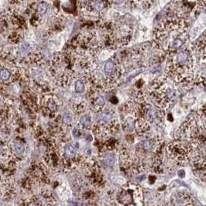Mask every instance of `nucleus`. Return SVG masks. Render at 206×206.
<instances>
[{"label": "nucleus", "mask_w": 206, "mask_h": 206, "mask_svg": "<svg viewBox=\"0 0 206 206\" xmlns=\"http://www.w3.org/2000/svg\"><path fill=\"white\" fill-rule=\"evenodd\" d=\"M91 117L88 115H82L80 119V124L83 127H89L91 126Z\"/></svg>", "instance_id": "8"}, {"label": "nucleus", "mask_w": 206, "mask_h": 206, "mask_svg": "<svg viewBox=\"0 0 206 206\" xmlns=\"http://www.w3.org/2000/svg\"><path fill=\"white\" fill-rule=\"evenodd\" d=\"M113 1H114L116 4H122V3L124 2V0H113Z\"/></svg>", "instance_id": "17"}, {"label": "nucleus", "mask_w": 206, "mask_h": 206, "mask_svg": "<svg viewBox=\"0 0 206 206\" xmlns=\"http://www.w3.org/2000/svg\"><path fill=\"white\" fill-rule=\"evenodd\" d=\"M95 104H96V105H97L99 108H103L105 105V100H104V99H103L102 97L97 98L96 101H95Z\"/></svg>", "instance_id": "14"}, {"label": "nucleus", "mask_w": 206, "mask_h": 206, "mask_svg": "<svg viewBox=\"0 0 206 206\" xmlns=\"http://www.w3.org/2000/svg\"><path fill=\"white\" fill-rule=\"evenodd\" d=\"M168 152L171 157H173L178 161H183L189 157L191 150L189 148L184 147L179 142H175L171 143L168 147Z\"/></svg>", "instance_id": "4"}, {"label": "nucleus", "mask_w": 206, "mask_h": 206, "mask_svg": "<svg viewBox=\"0 0 206 206\" xmlns=\"http://www.w3.org/2000/svg\"><path fill=\"white\" fill-rule=\"evenodd\" d=\"M205 61V63L203 65V67H202V72L198 73L197 80L199 81L202 85H206V58H203Z\"/></svg>", "instance_id": "6"}, {"label": "nucleus", "mask_w": 206, "mask_h": 206, "mask_svg": "<svg viewBox=\"0 0 206 206\" xmlns=\"http://www.w3.org/2000/svg\"><path fill=\"white\" fill-rule=\"evenodd\" d=\"M115 157L112 154H107L105 155V157L103 159V163L105 166L107 167H112L115 164Z\"/></svg>", "instance_id": "9"}, {"label": "nucleus", "mask_w": 206, "mask_h": 206, "mask_svg": "<svg viewBox=\"0 0 206 206\" xmlns=\"http://www.w3.org/2000/svg\"><path fill=\"white\" fill-rule=\"evenodd\" d=\"M2 151H3V149H2V146H0V154H1V153H2Z\"/></svg>", "instance_id": "18"}, {"label": "nucleus", "mask_w": 206, "mask_h": 206, "mask_svg": "<svg viewBox=\"0 0 206 206\" xmlns=\"http://www.w3.org/2000/svg\"><path fill=\"white\" fill-rule=\"evenodd\" d=\"M14 147H15V150L18 153H23L24 152V147L21 143H16Z\"/></svg>", "instance_id": "15"}, {"label": "nucleus", "mask_w": 206, "mask_h": 206, "mask_svg": "<svg viewBox=\"0 0 206 206\" xmlns=\"http://www.w3.org/2000/svg\"><path fill=\"white\" fill-rule=\"evenodd\" d=\"M75 89L77 93H82L85 91V84L80 80H77L75 82Z\"/></svg>", "instance_id": "11"}, {"label": "nucleus", "mask_w": 206, "mask_h": 206, "mask_svg": "<svg viewBox=\"0 0 206 206\" xmlns=\"http://www.w3.org/2000/svg\"><path fill=\"white\" fill-rule=\"evenodd\" d=\"M72 116L69 115V114H66L65 115H64V122H65L66 123H69L72 122Z\"/></svg>", "instance_id": "16"}, {"label": "nucleus", "mask_w": 206, "mask_h": 206, "mask_svg": "<svg viewBox=\"0 0 206 206\" xmlns=\"http://www.w3.org/2000/svg\"><path fill=\"white\" fill-rule=\"evenodd\" d=\"M10 76H11V73L7 69H3L0 72V78L3 81H7L9 79Z\"/></svg>", "instance_id": "12"}, {"label": "nucleus", "mask_w": 206, "mask_h": 206, "mask_svg": "<svg viewBox=\"0 0 206 206\" xmlns=\"http://www.w3.org/2000/svg\"><path fill=\"white\" fill-rule=\"evenodd\" d=\"M194 74V59L193 51L182 47L169 53L166 66V76L177 83L188 82Z\"/></svg>", "instance_id": "2"}, {"label": "nucleus", "mask_w": 206, "mask_h": 206, "mask_svg": "<svg viewBox=\"0 0 206 206\" xmlns=\"http://www.w3.org/2000/svg\"><path fill=\"white\" fill-rule=\"evenodd\" d=\"M47 9H48L47 4L45 3V2H42V3L39 4V6H38L37 10H38V12H40V13L44 14L46 13L47 11Z\"/></svg>", "instance_id": "13"}, {"label": "nucleus", "mask_w": 206, "mask_h": 206, "mask_svg": "<svg viewBox=\"0 0 206 206\" xmlns=\"http://www.w3.org/2000/svg\"><path fill=\"white\" fill-rule=\"evenodd\" d=\"M65 153L68 157H74L76 154V150L72 145H67L65 147Z\"/></svg>", "instance_id": "10"}, {"label": "nucleus", "mask_w": 206, "mask_h": 206, "mask_svg": "<svg viewBox=\"0 0 206 206\" xmlns=\"http://www.w3.org/2000/svg\"><path fill=\"white\" fill-rule=\"evenodd\" d=\"M200 113H201V114H202V115H203V114H202V112H200ZM203 116H204V115H203ZM204 117H205V116H204ZM205 119H206V118H205ZM205 123H206V120H205Z\"/></svg>", "instance_id": "19"}, {"label": "nucleus", "mask_w": 206, "mask_h": 206, "mask_svg": "<svg viewBox=\"0 0 206 206\" xmlns=\"http://www.w3.org/2000/svg\"><path fill=\"white\" fill-rule=\"evenodd\" d=\"M165 20L158 23L154 30L157 44L164 51L171 53L184 47L188 40V23L184 18L167 12Z\"/></svg>", "instance_id": "1"}, {"label": "nucleus", "mask_w": 206, "mask_h": 206, "mask_svg": "<svg viewBox=\"0 0 206 206\" xmlns=\"http://www.w3.org/2000/svg\"><path fill=\"white\" fill-rule=\"evenodd\" d=\"M119 206H141L142 194L140 188L129 184L122 189L119 195Z\"/></svg>", "instance_id": "3"}, {"label": "nucleus", "mask_w": 206, "mask_h": 206, "mask_svg": "<svg viewBox=\"0 0 206 206\" xmlns=\"http://www.w3.org/2000/svg\"><path fill=\"white\" fill-rule=\"evenodd\" d=\"M156 141L153 140H148L143 142V149L147 151H152L156 148Z\"/></svg>", "instance_id": "7"}, {"label": "nucleus", "mask_w": 206, "mask_h": 206, "mask_svg": "<svg viewBox=\"0 0 206 206\" xmlns=\"http://www.w3.org/2000/svg\"><path fill=\"white\" fill-rule=\"evenodd\" d=\"M196 50L203 58H206V31L196 43Z\"/></svg>", "instance_id": "5"}]
</instances>
